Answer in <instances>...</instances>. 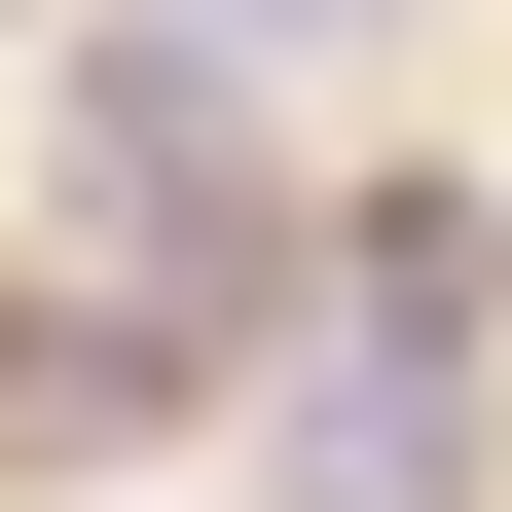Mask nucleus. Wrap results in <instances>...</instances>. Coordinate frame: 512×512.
Returning a JSON list of instances; mask_svg holds the SVG:
<instances>
[{
	"label": "nucleus",
	"mask_w": 512,
	"mask_h": 512,
	"mask_svg": "<svg viewBox=\"0 0 512 512\" xmlns=\"http://www.w3.org/2000/svg\"><path fill=\"white\" fill-rule=\"evenodd\" d=\"M74 256L147 330H256V293H293V147H256L220 37H74Z\"/></svg>",
	"instance_id": "obj_1"
},
{
	"label": "nucleus",
	"mask_w": 512,
	"mask_h": 512,
	"mask_svg": "<svg viewBox=\"0 0 512 512\" xmlns=\"http://www.w3.org/2000/svg\"><path fill=\"white\" fill-rule=\"evenodd\" d=\"M476 476V183L330 220V366H293V512H439Z\"/></svg>",
	"instance_id": "obj_2"
},
{
	"label": "nucleus",
	"mask_w": 512,
	"mask_h": 512,
	"mask_svg": "<svg viewBox=\"0 0 512 512\" xmlns=\"http://www.w3.org/2000/svg\"><path fill=\"white\" fill-rule=\"evenodd\" d=\"M147 403H183V330H147V293H37V330H0V439H37V476H110Z\"/></svg>",
	"instance_id": "obj_3"
},
{
	"label": "nucleus",
	"mask_w": 512,
	"mask_h": 512,
	"mask_svg": "<svg viewBox=\"0 0 512 512\" xmlns=\"http://www.w3.org/2000/svg\"><path fill=\"white\" fill-rule=\"evenodd\" d=\"M293 37H330V0H293Z\"/></svg>",
	"instance_id": "obj_4"
}]
</instances>
